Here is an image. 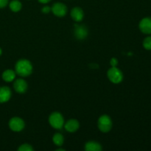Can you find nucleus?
Returning <instances> with one entry per match:
<instances>
[{
	"label": "nucleus",
	"instance_id": "f257e3e1",
	"mask_svg": "<svg viewBox=\"0 0 151 151\" xmlns=\"http://www.w3.org/2000/svg\"><path fill=\"white\" fill-rule=\"evenodd\" d=\"M16 72L22 77H27L31 75L32 72V66L30 62L26 59H22L19 60L16 63Z\"/></svg>",
	"mask_w": 151,
	"mask_h": 151
},
{
	"label": "nucleus",
	"instance_id": "f03ea898",
	"mask_svg": "<svg viewBox=\"0 0 151 151\" xmlns=\"http://www.w3.org/2000/svg\"><path fill=\"white\" fill-rule=\"evenodd\" d=\"M49 122L52 128L61 129L64 124V119L59 112H53L49 118Z\"/></svg>",
	"mask_w": 151,
	"mask_h": 151
},
{
	"label": "nucleus",
	"instance_id": "7ed1b4c3",
	"mask_svg": "<svg viewBox=\"0 0 151 151\" xmlns=\"http://www.w3.org/2000/svg\"><path fill=\"white\" fill-rule=\"evenodd\" d=\"M107 75L109 81L113 83H119L122 82V79H123L122 72H121L120 69L116 68V66L109 69V70L108 71Z\"/></svg>",
	"mask_w": 151,
	"mask_h": 151
},
{
	"label": "nucleus",
	"instance_id": "20e7f679",
	"mask_svg": "<svg viewBox=\"0 0 151 151\" xmlns=\"http://www.w3.org/2000/svg\"><path fill=\"white\" fill-rule=\"evenodd\" d=\"M112 128V121L108 115H102L98 119V128L103 133H108Z\"/></svg>",
	"mask_w": 151,
	"mask_h": 151
},
{
	"label": "nucleus",
	"instance_id": "39448f33",
	"mask_svg": "<svg viewBox=\"0 0 151 151\" xmlns=\"http://www.w3.org/2000/svg\"><path fill=\"white\" fill-rule=\"evenodd\" d=\"M9 127L13 131L19 132L24 128V122L19 117H13L9 121Z\"/></svg>",
	"mask_w": 151,
	"mask_h": 151
},
{
	"label": "nucleus",
	"instance_id": "423d86ee",
	"mask_svg": "<svg viewBox=\"0 0 151 151\" xmlns=\"http://www.w3.org/2000/svg\"><path fill=\"white\" fill-rule=\"evenodd\" d=\"M52 11L58 17H63V16H66V13H67V7L65 4L63 3L58 2L53 4L52 7Z\"/></svg>",
	"mask_w": 151,
	"mask_h": 151
},
{
	"label": "nucleus",
	"instance_id": "0eeeda50",
	"mask_svg": "<svg viewBox=\"0 0 151 151\" xmlns=\"http://www.w3.org/2000/svg\"><path fill=\"white\" fill-rule=\"evenodd\" d=\"M139 29L143 33L150 35L151 34V18H144L139 22Z\"/></svg>",
	"mask_w": 151,
	"mask_h": 151
},
{
	"label": "nucleus",
	"instance_id": "6e6552de",
	"mask_svg": "<svg viewBox=\"0 0 151 151\" xmlns=\"http://www.w3.org/2000/svg\"><path fill=\"white\" fill-rule=\"evenodd\" d=\"M74 32H75V37L79 40L85 39L88 35V29L83 25H75Z\"/></svg>",
	"mask_w": 151,
	"mask_h": 151
},
{
	"label": "nucleus",
	"instance_id": "1a4fd4ad",
	"mask_svg": "<svg viewBox=\"0 0 151 151\" xmlns=\"http://www.w3.org/2000/svg\"><path fill=\"white\" fill-rule=\"evenodd\" d=\"M13 87L16 92L19 93V94H23V93L26 92V91L27 90L28 86L24 80L18 79L14 82Z\"/></svg>",
	"mask_w": 151,
	"mask_h": 151
},
{
	"label": "nucleus",
	"instance_id": "9d476101",
	"mask_svg": "<svg viewBox=\"0 0 151 151\" xmlns=\"http://www.w3.org/2000/svg\"><path fill=\"white\" fill-rule=\"evenodd\" d=\"M11 97V90L7 86L0 87V103L8 101Z\"/></svg>",
	"mask_w": 151,
	"mask_h": 151
},
{
	"label": "nucleus",
	"instance_id": "9b49d317",
	"mask_svg": "<svg viewBox=\"0 0 151 151\" xmlns=\"http://www.w3.org/2000/svg\"><path fill=\"white\" fill-rule=\"evenodd\" d=\"M80 127V124L79 122H78L77 119H69L66 122V123L65 124L64 128L68 132L70 133H74L75 131H77L78 130Z\"/></svg>",
	"mask_w": 151,
	"mask_h": 151
},
{
	"label": "nucleus",
	"instance_id": "f8f14e48",
	"mask_svg": "<svg viewBox=\"0 0 151 151\" xmlns=\"http://www.w3.org/2000/svg\"><path fill=\"white\" fill-rule=\"evenodd\" d=\"M71 16L75 22H80L84 17V13L81 7H74L71 11Z\"/></svg>",
	"mask_w": 151,
	"mask_h": 151
},
{
	"label": "nucleus",
	"instance_id": "ddd939ff",
	"mask_svg": "<svg viewBox=\"0 0 151 151\" xmlns=\"http://www.w3.org/2000/svg\"><path fill=\"white\" fill-rule=\"evenodd\" d=\"M85 150L86 151H101L102 146L96 142H88L85 145Z\"/></svg>",
	"mask_w": 151,
	"mask_h": 151
},
{
	"label": "nucleus",
	"instance_id": "4468645a",
	"mask_svg": "<svg viewBox=\"0 0 151 151\" xmlns=\"http://www.w3.org/2000/svg\"><path fill=\"white\" fill-rule=\"evenodd\" d=\"M16 78V72L11 69H7L2 73V79L5 82H12Z\"/></svg>",
	"mask_w": 151,
	"mask_h": 151
},
{
	"label": "nucleus",
	"instance_id": "2eb2a0df",
	"mask_svg": "<svg viewBox=\"0 0 151 151\" xmlns=\"http://www.w3.org/2000/svg\"><path fill=\"white\" fill-rule=\"evenodd\" d=\"M22 7V3H21L19 0H13V1L10 3V10L13 12H15V13L20 11Z\"/></svg>",
	"mask_w": 151,
	"mask_h": 151
},
{
	"label": "nucleus",
	"instance_id": "dca6fc26",
	"mask_svg": "<svg viewBox=\"0 0 151 151\" xmlns=\"http://www.w3.org/2000/svg\"><path fill=\"white\" fill-rule=\"evenodd\" d=\"M53 142L58 146H61L63 145V142H64V139L62 134H55L53 136Z\"/></svg>",
	"mask_w": 151,
	"mask_h": 151
},
{
	"label": "nucleus",
	"instance_id": "f3484780",
	"mask_svg": "<svg viewBox=\"0 0 151 151\" xmlns=\"http://www.w3.org/2000/svg\"><path fill=\"white\" fill-rule=\"evenodd\" d=\"M143 47L147 50H151V36L145 38L143 41Z\"/></svg>",
	"mask_w": 151,
	"mask_h": 151
},
{
	"label": "nucleus",
	"instance_id": "a211bd4d",
	"mask_svg": "<svg viewBox=\"0 0 151 151\" xmlns=\"http://www.w3.org/2000/svg\"><path fill=\"white\" fill-rule=\"evenodd\" d=\"M19 151H32L33 150V147L29 144H24L22 145L18 149Z\"/></svg>",
	"mask_w": 151,
	"mask_h": 151
},
{
	"label": "nucleus",
	"instance_id": "6ab92c4d",
	"mask_svg": "<svg viewBox=\"0 0 151 151\" xmlns=\"http://www.w3.org/2000/svg\"><path fill=\"white\" fill-rule=\"evenodd\" d=\"M110 64L112 67H114V66H117V64H118L117 59L115 58H112L110 60Z\"/></svg>",
	"mask_w": 151,
	"mask_h": 151
},
{
	"label": "nucleus",
	"instance_id": "aec40b11",
	"mask_svg": "<svg viewBox=\"0 0 151 151\" xmlns=\"http://www.w3.org/2000/svg\"><path fill=\"white\" fill-rule=\"evenodd\" d=\"M8 3V0H0V8L5 7Z\"/></svg>",
	"mask_w": 151,
	"mask_h": 151
},
{
	"label": "nucleus",
	"instance_id": "412c9836",
	"mask_svg": "<svg viewBox=\"0 0 151 151\" xmlns=\"http://www.w3.org/2000/svg\"><path fill=\"white\" fill-rule=\"evenodd\" d=\"M50 10H51V8H50L49 6H46V7H44L42 8V12L44 13H50Z\"/></svg>",
	"mask_w": 151,
	"mask_h": 151
},
{
	"label": "nucleus",
	"instance_id": "4be33fe9",
	"mask_svg": "<svg viewBox=\"0 0 151 151\" xmlns=\"http://www.w3.org/2000/svg\"><path fill=\"white\" fill-rule=\"evenodd\" d=\"M50 1H51V0H38V1L42 3V4H47V3L50 2Z\"/></svg>",
	"mask_w": 151,
	"mask_h": 151
},
{
	"label": "nucleus",
	"instance_id": "5701e85b",
	"mask_svg": "<svg viewBox=\"0 0 151 151\" xmlns=\"http://www.w3.org/2000/svg\"><path fill=\"white\" fill-rule=\"evenodd\" d=\"M1 52H2V51H1V49L0 48V55H1Z\"/></svg>",
	"mask_w": 151,
	"mask_h": 151
}]
</instances>
